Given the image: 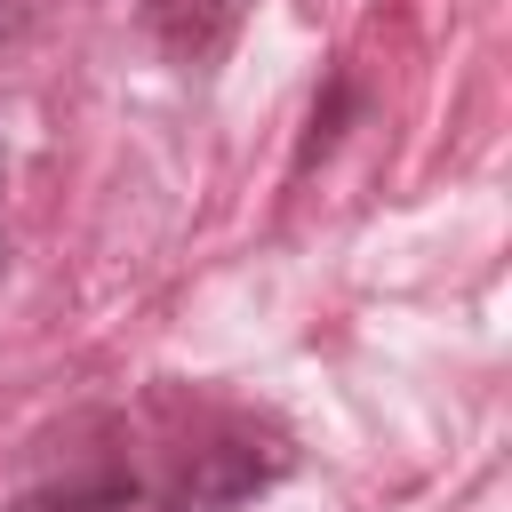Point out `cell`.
<instances>
[{
	"label": "cell",
	"mask_w": 512,
	"mask_h": 512,
	"mask_svg": "<svg viewBox=\"0 0 512 512\" xmlns=\"http://www.w3.org/2000/svg\"><path fill=\"white\" fill-rule=\"evenodd\" d=\"M200 408H168L176 424L144 448L136 432H120L112 448L32 480L8 496V512H200V488H192V440H200Z\"/></svg>",
	"instance_id": "1"
},
{
	"label": "cell",
	"mask_w": 512,
	"mask_h": 512,
	"mask_svg": "<svg viewBox=\"0 0 512 512\" xmlns=\"http://www.w3.org/2000/svg\"><path fill=\"white\" fill-rule=\"evenodd\" d=\"M240 16H248V0H152L144 8V32L160 40L168 64L216 72L232 56V40H240Z\"/></svg>",
	"instance_id": "2"
},
{
	"label": "cell",
	"mask_w": 512,
	"mask_h": 512,
	"mask_svg": "<svg viewBox=\"0 0 512 512\" xmlns=\"http://www.w3.org/2000/svg\"><path fill=\"white\" fill-rule=\"evenodd\" d=\"M344 112H352V88L344 80H328V104H312V128H304V152H296V168H312L336 136H344Z\"/></svg>",
	"instance_id": "3"
},
{
	"label": "cell",
	"mask_w": 512,
	"mask_h": 512,
	"mask_svg": "<svg viewBox=\"0 0 512 512\" xmlns=\"http://www.w3.org/2000/svg\"><path fill=\"white\" fill-rule=\"evenodd\" d=\"M0 256H8V248H0Z\"/></svg>",
	"instance_id": "4"
}]
</instances>
